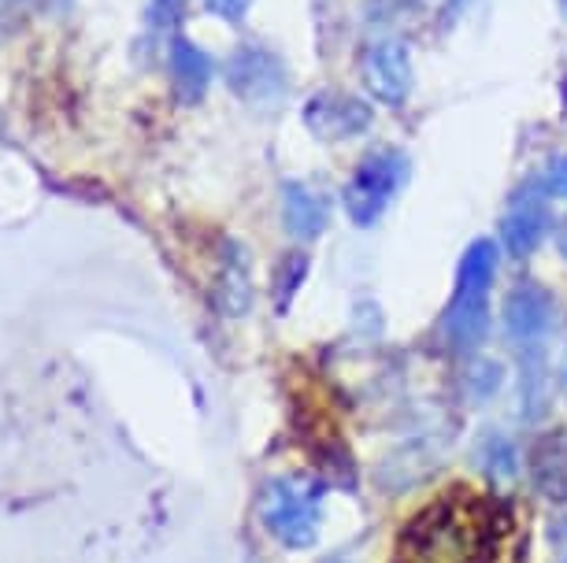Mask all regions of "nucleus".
Segmentation results:
<instances>
[{"label": "nucleus", "mask_w": 567, "mask_h": 563, "mask_svg": "<svg viewBox=\"0 0 567 563\" xmlns=\"http://www.w3.org/2000/svg\"><path fill=\"white\" fill-rule=\"evenodd\" d=\"M497 515L478 493L453 486L398 538V563H494Z\"/></svg>", "instance_id": "obj_1"}, {"label": "nucleus", "mask_w": 567, "mask_h": 563, "mask_svg": "<svg viewBox=\"0 0 567 563\" xmlns=\"http://www.w3.org/2000/svg\"><path fill=\"white\" fill-rule=\"evenodd\" d=\"M497 274V246L489 238L471 241L456 271V296L445 312V337L460 353L483 345L489 326V285Z\"/></svg>", "instance_id": "obj_2"}, {"label": "nucleus", "mask_w": 567, "mask_h": 563, "mask_svg": "<svg viewBox=\"0 0 567 563\" xmlns=\"http://www.w3.org/2000/svg\"><path fill=\"white\" fill-rule=\"evenodd\" d=\"M260 519L267 534L286 549H308L319 538L323 523V482L312 478H275L264 490Z\"/></svg>", "instance_id": "obj_3"}, {"label": "nucleus", "mask_w": 567, "mask_h": 563, "mask_svg": "<svg viewBox=\"0 0 567 563\" xmlns=\"http://www.w3.org/2000/svg\"><path fill=\"white\" fill-rule=\"evenodd\" d=\"M404 175H409V159L393 148H379V153L363 156L357 175L346 186V211L357 227H371L374 219L386 211L393 194L401 189Z\"/></svg>", "instance_id": "obj_4"}, {"label": "nucleus", "mask_w": 567, "mask_h": 563, "mask_svg": "<svg viewBox=\"0 0 567 563\" xmlns=\"http://www.w3.org/2000/svg\"><path fill=\"white\" fill-rule=\"evenodd\" d=\"M360 74H363V86H368L374 101L390 104V108H398V104L409 101L412 60L401 41H374V45L363 52Z\"/></svg>", "instance_id": "obj_5"}, {"label": "nucleus", "mask_w": 567, "mask_h": 563, "mask_svg": "<svg viewBox=\"0 0 567 563\" xmlns=\"http://www.w3.org/2000/svg\"><path fill=\"white\" fill-rule=\"evenodd\" d=\"M227 79L234 93L249 104H271L282 97V90H286V67L278 63L275 52L256 49V45L234 52Z\"/></svg>", "instance_id": "obj_6"}, {"label": "nucleus", "mask_w": 567, "mask_h": 563, "mask_svg": "<svg viewBox=\"0 0 567 563\" xmlns=\"http://www.w3.org/2000/svg\"><path fill=\"white\" fill-rule=\"evenodd\" d=\"M553 323V296L534 282H523L505 301V331L519 348H534Z\"/></svg>", "instance_id": "obj_7"}, {"label": "nucleus", "mask_w": 567, "mask_h": 563, "mask_svg": "<svg viewBox=\"0 0 567 563\" xmlns=\"http://www.w3.org/2000/svg\"><path fill=\"white\" fill-rule=\"evenodd\" d=\"M305 123L312 134L334 142V137H352V134L368 131L371 108L363 101L349 97V93H319V97L308 101Z\"/></svg>", "instance_id": "obj_8"}, {"label": "nucleus", "mask_w": 567, "mask_h": 563, "mask_svg": "<svg viewBox=\"0 0 567 563\" xmlns=\"http://www.w3.org/2000/svg\"><path fill=\"white\" fill-rule=\"evenodd\" d=\"M530 482L542 497L556 504H567V430H549L530 445L527 456Z\"/></svg>", "instance_id": "obj_9"}, {"label": "nucleus", "mask_w": 567, "mask_h": 563, "mask_svg": "<svg viewBox=\"0 0 567 563\" xmlns=\"http://www.w3.org/2000/svg\"><path fill=\"white\" fill-rule=\"evenodd\" d=\"M282 219H286V230L293 233V238H319V233L327 230V200L312 194L305 183H286L282 186Z\"/></svg>", "instance_id": "obj_10"}, {"label": "nucleus", "mask_w": 567, "mask_h": 563, "mask_svg": "<svg viewBox=\"0 0 567 563\" xmlns=\"http://www.w3.org/2000/svg\"><path fill=\"white\" fill-rule=\"evenodd\" d=\"M171 82H175V93L186 104H197L205 97V90L212 82V60L194 41H186V38L171 41Z\"/></svg>", "instance_id": "obj_11"}, {"label": "nucleus", "mask_w": 567, "mask_h": 563, "mask_svg": "<svg viewBox=\"0 0 567 563\" xmlns=\"http://www.w3.org/2000/svg\"><path fill=\"white\" fill-rule=\"evenodd\" d=\"M545 230H549V216H545V208L538 205V200H519V205L505 216L501 238H505V246L516 252V257H530V252L542 246Z\"/></svg>", "instance_id": "obj_12"}, {"label": "nucleus", "mask_w": 567, "mask_h": 563, "mask_svg": "<svg viewBox=\"0 0 567 563\" xmlns=\"http://www.w3.org/2000/svg\"><path fill=\"white\" fill-rule=\"evenodd\" d=\"M249 263L238 249H230L227 257V268H223V282H219V304L227 307L230 315H241L249 307Z\"/></svg>", "instance_id": "obj_13"}, {"label": "nucleus", "mask_w": 567, "mask_h": 563, "mask_svg": "<svg viewBox=\"0 0 567 563\" xmlns=\"http://www.w3.org/2000/svg\"><path fill=\"white\" fill-rule=\"evenodd\" d=\"M545 194L567 200V156L549 159V167H545Z\"/></svg>", "instance_id": "obj_14"}, {"label": "nucleus", "mask_w": 567, "mask_h": 563, "mask_svg": "<svg viewBox=\"0 0 567 563\" xmlns=\"http://www.w3.org/2000/svg\"><path fill=\"white\" fill-rule=\"evenodd\" d=\"M205 8L212 15L219 19H230V23H238V19H245V12L252 8V0H205Z\"/></svg>", "instance_id": "obj_15"}, {"label": "nucleus", "mask_w": 567, "mask_h": 563, "mask_svg": "<svg viewBox=\"0 0 567 563\" xmlns=\"http://www.w3.org/2000/svg\"><path fill=\"white\" fill-rule=\"evenodd\" d=\"M553 545H556V552L567 560V519H560V523L553 526Z\"/></svg>", "instance_id": "obj_16"}, {"label": "nucleus", "mask_w": 567, "mask_h": 563, "mask_svg": "<svg viewBox=\"0 0 567 563\" xmlns=\"http://www.w3.org/2000/svg\"><path fill=\"white\" fill-rule=\"evenodd\" d=\"M560 249L567 252V227H564V233H560Z\"/></svg>", "instance_id": "obj_17"}, {"label": "nucleus", "mask_w": 567, "mask_h": 563, "mask_svg": "<svg viewBox=\"0 0 567 563\" xmlns=\"http://www.w3.org/2000/svg\"><path fill=\"white\" fill-rule=\"evenodd\" d=\"M564 389H567V359H564Z\"/></svg>", "instance_id": "obj_18"}, {"label": "nucleus", "mask_w": 567, "mask_h": 563, "mask_svg": "<svg viewBox=\"0 0 567 563\" xmlns=\"http://www.w3.org/2000/svg\"><path fill=\"white\" fill-rule=\"evenodd\" d=\"M560 8H564V12H567V0H560Z\"/></svg>", "instance_id": "obj_19"}, {"label": "nucleus", "mask_w": 567, "mask_h": 563, "mask_svg": "<svg viewBox=\"0 0 567 563\" xmlns=\"http://www.w3.org/2000/svg\"><path fill=\"white\" fill-rule=\"evenodd\" d=\"M327 563H346V560H327Z\"/></svg>", "instance_id": "obj_20"}]
</instances>
